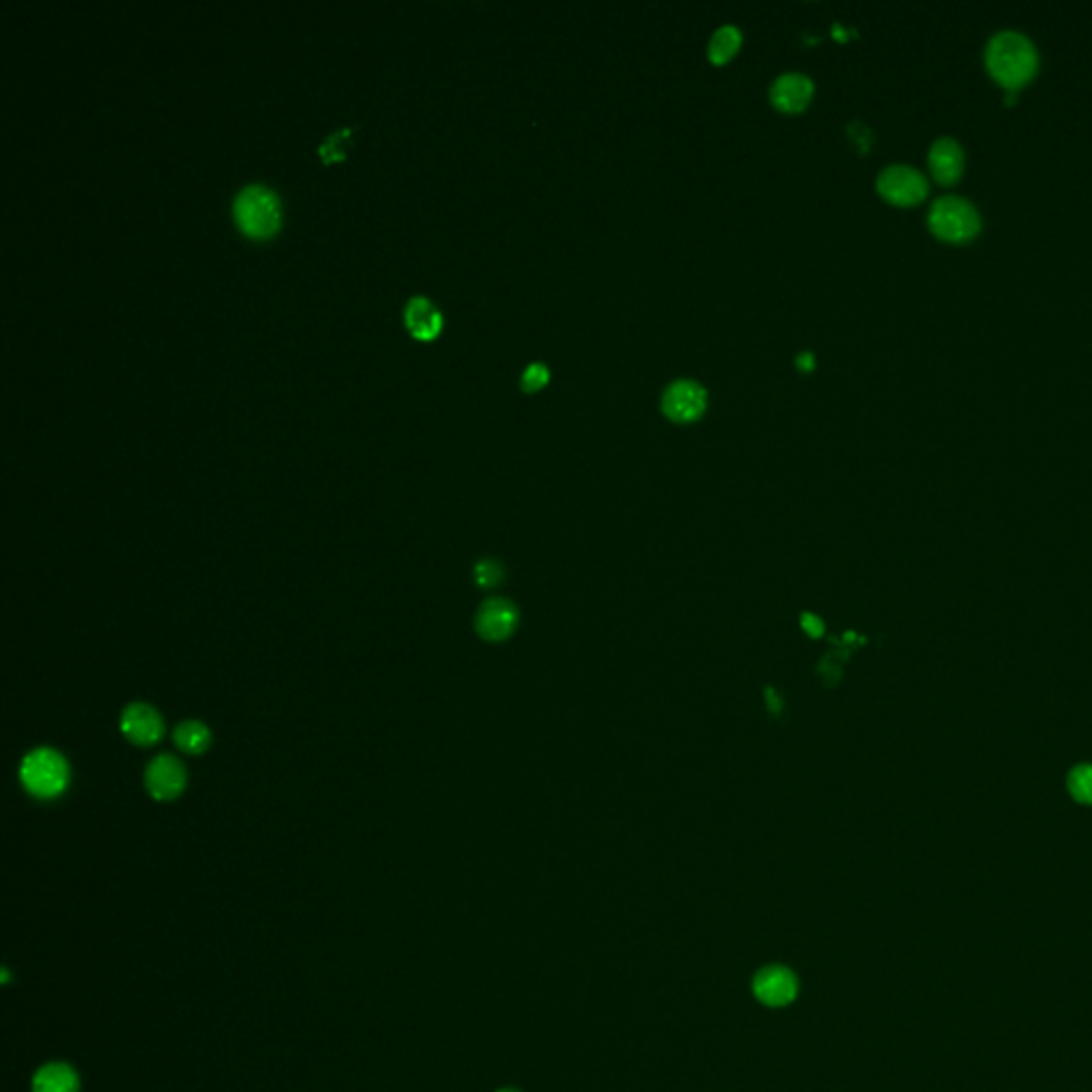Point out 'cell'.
Instances as JSON below:
<instances>
[{
	"label": "cell",
	"mask_w": 1092,
	"mask_h": 1092,
	"mask_svg": "<svg viewBox=\"0 0 1092 1092\" xmlns=\"http://www.w3.org/2000/svg\"><path fill=\"white\" fill-rule=\"evenodd\" d=\"M350 133H352V129L344 127V129H338V131H334L331 135H327L325 139H322L320 145H318L320 158L325 160V163H331V160L344 158L346 150L350 145Z\"/></svg>",
	"instance_id": "obj_18"
},
{
	"label": "cell",
	"mask_w": 1092,
	"mask_h": 1092,
	"mask_svg": "<svg viewBox=\"0 0 1092 1092\" xmlns=\"http://www.w3.org/2000/svg\"><path fill=\"white\" fill-rule=\"evenodd\" d=\"M403 322L417 340H433L442 329V314L425 295H412L403 305Z\"/></svg>",
	"instance_id": "obj_12"
},
{
	"label": "cell",
	"mask_w": 1092,
	"mask_h": 1092,
	"mask_svg": "<svg viewBox=\"0 0 1092 1092\" xmlns=\"http://www.w3.org/2000/svg\"><path fill=\"white\" fill-rule=\"evenodd\" d=\"M174 741H176L178 749H182L184 753L198 755V753H204L210 747L212 733H210V727L204 721L188 719V721H182L176 727Z\"/></svg>",
	"instance_id": "obj_15"
},
{
	"label": "cell",
	"mask_w": 1092,
	"mask_h": 1092,
	"mask_svg": "<svg viewBox=\"0 0 1092 1092\" xmlns=\"http://www.w3.org/2000/svg\"><path fill=\"white\" fill-rule=\"evenodd\" d=\"M20 779L28 794L42 800L60 796L69 785V764L50 747L32 749L20 768Z\"/></svg>",
	"instance_id": "obj_3"
},
{
	"label": "cell",
	"mask_w": 1092,
	"mask_h": 1092,
	"mask_svg": "<svg viewBox=\"0 0 1092 1092\" xmlns=\"http://www.w3.org/2000/svg\"><path fill=\"white\" fill-rule=\"evenodd\" d=\"M1067 788L1080 804H1092V764H1080L1067 777Z\"/></svg>",
	"instance_id": "obj_17"
},
{
	"label": "cell",
	"mask_w": 1092,
	"mask_h": 1092,
	"mask_svg": "<svg viewBox=\"0 0 1092 1092\" xmlns=\"http://www.w3.org/2000/svg\"><path fill=\"white\" fill-rule=\"evenodd\" d=\"M186 781V768L174 755H158L145 768V788L154 800H176L184 792Z\"/></svg>",
	"instance_id": "obj_7"
},
{
	"label": "cell",
	"mask_w": 1092,
	"mask_h": 1092,
	"mask_svg": "<svg viewBox=\"0 0 1092 1092\" xmlns=\"http://www.w3.org/2000/svg\"><path fill=\"white\" fill-rule=\"evenodd\" d=\"M707 408V391L696 380H676L672 382L664 397L662 410L668 419L676 423L696 421Z\"/></svg>",
	"instance_id": "obj_8"
},
{
	"label": "cell",
	"mask_w": 1092,
	"mask_h": 1092,
	"mask_svg": "<svg viewBox=\"0 0 1092 1092\" xmlns=\"http://www.w3.org/2000/svg\"><path fill=\"white\" fill-rule=\"evenodd\" d=\"M741 42H743V34L737 26L733 24H725L721 28L715 30V34L711 36V44H709V58L717 64L721 62H727L730 60L737 50L741 48Z\"/></svg>",
	"instance_id": "obj_16"
},
{
	"label": "cell",
	"mask_w": 1092,
	"mask_h": 1092,
	"mask_svg": "<svg viewBox=\"0 0 1092 1092\" xmlns=\"http://www.w3.org/2000/svg\"><path fill=\"white\" fill-rule=\"evenodd\" d=\"M877 190L897 206H913L928 192L926 178L907 165L885 167L877 178Z\"/></svg>",
	"instance_id": "obj_6"
},
{
	"label": "cell",
	"mask_w": 1092,
	"mask_h": 1092,
	"mask_svg": "<svg viewBox=\"0 0 1092 1092\" xmlns=\"http://www.w3.org/2000/svg\"><path fill=\"white\" fill-rule=\"evenodd\" d=\"M498 1092H521L518 1088H500Z\"/></svg>",
	"instance_id": "obj_22"
},
{
	"label": "cell",
	"mask_w": 1092,
	"mask_h": 1092,
	"mask_svg": "<svg viewBox=\"0 0 1092 1092\" xmlns=\"http://www.w3.org/2000/svg\"><path fill=\"white\" fill-rule=\"evenodd\" d=\"M119 730H123V735L133 745L152 747L163 739L165 721L154 707L145 702H135V704H129L123 717H119Z\"/></svg>",
	"instance_id": "obj_9"
},
{
	"label": "cell",
	"mask_w": 1092,
	"mask_h": 1092,
	"mask_svg": "<svg viewBox=\"0 0 1092 1092\" xmlns=\"http://www.w3.org/2000/svg\"><path fill=\"white\" fill-rule=\"evenodd\" d=\"M928 165L933 171L935 180L941 184H952L960 178L964 167V154L958 141L950 137H941L933 143L928 154Z\"/></svg>",
	"instance_id": "obj_13"
},
{
	"label": "cell",
	"mask_w": 1092,
	"mask_h": 1092,
	"mask_svg": "<svg viewBox=\"0 0 1092 1092\" xmlns=\"http://www.w3.org/2000/svg\"><path fill=\"white\" fill-rule=\"evenodd\" d=\"M796 366H798L800 370H811V368H814V354H811V352L800 354V356L796 358Z\"/></svg>",
	"instance_id": "obj_21"
},
{
	"label": "cell",
	"mask_w": 1092,
	"mask_h": 1092,
	"mask_svg": "<svg viewBox=\"0 0 1092 1092\" xmlns=\"http://www.w3.org/2000/svg\"><path fill=\"white\" fill-rule=\"evenodd\" d=\"M753 994L766 1007H785L798 996V978L783 964L760 968L753 978Z\"/></svg>",
	"instance_id": "obj_5"
},
{
	"label": "cell",
	"mask_w": 1092,
	"mask_h": 1092,
	"mask_svg": "<svg viewBox=\"0 0 1092 1092\" xmlns=\"http://www.w3.org/2000/svg\"><path fill=\"white\" fill-rule=\"evenodd\" d=\"M928 224L933 233L948 241H966L976 237L982 220L974 204L956 194H945L937 198L928 214Z\"/></svg>",
	"instance_id": "obj_4"
},
{
	"label": "cell",
	"mask_w": 1092,
	"mask_h": 1092,
	"mask_svg": "<svg viewBox=\"0 0 1092 1092\" xmlns=\"http://www.w3.org/2000/svg\"><path fill=\"white\" fill-rule=\"evenodd\" d=\"M498 579H500V572H498V568H496V563H494V561H480V563L476 565V581H478L480 585L489 587V585H494Z\"/></svg>",
	"instance_id": "obj_20"
},
{
	"label": "cell",
	"mask_w": 1092,
	"mask_h": 1092,
	"mask_svg": "<svg viewBox=\"0 0 1092 1092\" xmlns=\"http://www.w3.org/2000/svg\"><path fill=\"white\" fill-rule=\"evenodd\" d=\"M233 216L237 227L250 237H269L279 227V198L265 184H248L235 194Z\"/></svg>",
	"instance_id": "obj_2"
},
{
	"label": "cell",
	"mask_w": 1092,
	"mask_h": 1092,
	"mask_svg": "<svg viewBox=\"0 0 1092 1092\" xmlns=\"http://www.w3.org/2000/svg\"><path fill=\"white\" fill-rule=\"evenodd\" d=\"M547 382H549V370H547L544 363H532V366L525 370L523 376H521V387L528 393H534V391L542 389Z\"/></svg>",
	"instance_id": "obj_19"
},
{
	"label": "cell",
	"mask_w": 1092,
	"mask_h": 1092,
	"mask_svg": "<svg viewBox=\"0 0 1092 1092\" xmlns=\"http://www.w3.org/2000/svg\"><path fill=\"white\" fill-rule=\"evenodd\" d=\"M814 97V82L802 73H785L771 86V101L781 111H800Z\"/></svg>",
	"instance_id": "obj_11"
},
{
	"label": "cell",
	"mask_w": 1092,
	"mask_h": 1092,
	"mask_svg": "<svg viewBox=\"0 0 1092 1092\" xmlns=\"http://www.w3.org/2000/svg\"><path fill=\"white\" fill-rule=\"evenodd\" d=\"M32 1088L34 1092H77L79 1082L71 1067L62 1063H54V1065H46L34 1075Z\"/></svg>",
	"instance_id": "obj_14"
},
{
	"label": "cell",
	"mask_w": 1092,
	"mask_h": 1092,
	"mask_svg": "<svg viewBox=\"0 0 1092 1092\" xmlns=\"http://www.w3.org/2000/svg\"><path fill=\"white\" fill-rule=\"evenodd\" d=\"M986 64L1005 90H1018L1035 75L1039 58L1029 36L1016 30H1003L990 38Z\"/></svg>",
	"instance_id": "obj_1"
},
{
	"label": "cell",
	"mask_w": 1092,
	"mask_h": 1092,
	"mask_svg": "<svg viewBox=\"0 0 1092 1092\" xmlns=\"http://www.w3.org/2000/svg\"><path fill=\"white\" fill-rule=\"evenodd\" d=\"M516 625V613L506 600H489L480 606L476 615V630L484 640H504Z\"/></svg>",
	"instance_id": "obj_10"
}]
</instances>
